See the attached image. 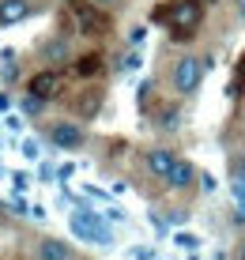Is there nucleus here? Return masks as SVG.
I'll return each instance as SVG.
<instances>
[{"label": "nucleus", "instance_id": "12", "mask_svg": "<svg viewBox=\"0 0 245 260\" xmlns=\"http://www.w3.org/2000/svg\"><path fill=\"white\" fill-rule=\"evenodd\" d=\"M42 53L53 60V64H60V60L68 57V42L65 38H53V42H45V46H42Z\"/></svg>", "mask_w": 245, "mask_h": 260}, {"label": "nucleus", "instance_id": "16", "mask_svg": "<svg viewBox=\"0 0 245 260\" xmlns=\"http://www.w3.org/2000/svg\"><path fill=\"white\" fill-rule=\"evenodd\" d=\"M95 4H98V8H110V4H117V0H95Z\"/></svg>", "mask_w": 245, "mask_h": 260}, {"label": "nucleus", "instance_id": "5", "mask_svg": "<svg viewBox=\"0 0 245 260\" xmlns=\"http://www.w3.org/2000/svg\"><path fill=\"white\" fill-rule=\"evenodd\" d=\"M72 230H76V234H83L87 241H102V245L110 241V230H106L95 215H72Z\"/></svg>", "mask_w": 245, "mask_h": 260}, {"label": "nucleus", "instance_id": "20", "mask_svg": "<svg viewBox=\"0 0 245 260\" xmlns=\"http://www.w3.org/2000/svg\"><path fill=\"white\" fill-rule=\"evenodd\" d=\"M241 12H245V0H241Z\"/></svg>", "mask_w": 245, "mask_h": 260}, {"label": "nucleus", "instance_id": "14", "mask_svg": "<svg viewBox=\"0 0 245 260\" xmlns=\"http://www.w3.org/2000/svg\"><path fill=\"white\" fill-rule=\"evenodd\" d=\"M162 128H174V124H177V110H166V113H162Z\"/></svg>", "mask_w": 245, "mask_h": 260}, {"label": "nucleus", "instance_id": "4", "mask_svg": "<svg viewBox=\"0 0 245 260\" xmlns=\"http://www.w3.org/2000/svg\"><path fill=\"white\" fill-rule=\"evenodd\" d=\"M60 72H38V76H30V83H26V91H30L34 98H42V102H49V98L60 94Z\"/></svg>", "mask_w": 245, "mask_h": 260}, {"label": "nucleus", "instance_id": "10", "mask_svg": "<svg viewBox=\"0 0 245 260\" xmlns=\"http://www.w3.org/2000/svg\"><path fill=\"white\" fill-rule=\"evenodd\" d=\"M166 185H174V189H189V185H193V166L174 158V166H170V174H166Z\"/></svg>", "mask_w": 245, "mask_h": 260}, {"label": "nucleus", "instance_id": "9", "mask_svg": "<svg viewBox=\"0 0 245 260\" xmlns=\"http://www.w3.org/2000/svg\"><path fill=\"white\" fill-rule=\"evenodd\" d=\"M72 72H76L79 79H90V76H98L102 72V53H83V57L72 64Z\"/></svg>", "mask_w": 245, "mask_h": 260}, {"label": "nucleus", "instance_id": "2", "mask_svg": "<svg viewBox=\"0 0 245 260\" xmlns=\"http://www.w3.org/2000/svg\"><path fill=\"white\" fill-rule=\"evenodd\" d=\"M68 12H72V19H76V26L83 34H106L110 30V15H106L95 0H72Z\"/></svg>", "mask_w": 245, "mask_h": 260}, {"label": "nucleus", "instance_id": "15", "mask_svg": "<svg viewBox=\"0 0 245 260\" xmlns=\"http://www.w3.org/2000/svg\"><path fill=\"white\" fill-rule=\"evenodd\" d=\"M238 181H241V192H245V155H241V162H238Z\"/></svg>", "mask_w": 245, "mask_h": 260}, {"label": "nucleus", "instance_id": "3", "mask_svg": "<svg viewBox=\"0 0 245 260\" xmlns=\"http://www.w3.org/2000/svg\"><path fill=\"white\" fill-rule=\"evenodd\" d=\"M200 79H204V60L200 57H181L174 64V87H177V94H193L196 87H200Z\"/></svg>", "mask_w": 245, "mask_h": 260}, {"label": "nucleus", "instance_id": "8", "mask_svg": "<svg viewBox=\"0 0 245 260\" xmlns=\"http://www.w3.org/2000/svg\"><path fill=\"white\" fill-rule=\"evenodd\" d=\"M38 260H72V249L60 238H45L38 245Z\"/></svg>", "mask_w": 245, "mask_h": 260}, {"label": "nucleus", "instance_id": "17", "mask_svg": "<svg viewBox=\"0 0 245 260\" xmlns=\"http://www.w3.org/2000/svg\"><path fill=\"white\" fill-rule=\"evenodd\" d=\"M238 222H245V204H241V211H238Z\"/></svg>", "mask_w": 245, "mask_h": 260}, {"label": "nucleus", "instance_id": "18", "mask_svg": "<svg viewBox=\"0 0 245 260\" xmlns=\"http://www.w3.org/2000/svg\"><path fill=\"white\" fill-rule=\"evenodd\" d=\"M234 260H245V245H241V249H238V256H234Z\"/></svg>", "mask_w": 245, "mask_h": 260}, {"label": "nucleus", "instance_id": "13", "mask_svg": "<svg viewBox=\"0 0 245 260\" xmlns=\"http://www.w3.org/2000/svg\"><path fill=\"white\" fill-rule=\"evenodd\" d=\"M234 91L245 94V57L238 60V68H234Z\"/></svg>", "mask_w": 245, "mask_h": 260}, {"label": "nucleus", "instance_id": "11", "mask_svg": "<svg viewBox=\"0 0 245 260\" xmlns=\"http://www.w3.org/2000/svg\"><path fill=\"white\" fill-rule=\"evenodd\" d=\"M147 166H151V174H155V177H166L170 166H174V155L159 147V151H151V155H147Z\"/></svg>", "mask_w": 245, "mask_h": 260}, {"label": "nucleus", "instance_id": "19", "mask_svg": "<svg viewBox=\"0 0 245 260\" xmlns=\"http://www.w3.org/2000/svg\"><path fill=\"white\" fill-rule=\"evenodd\" d=\"M200 4H204V8H211V4H219V0H200Z\"/></svg>", "mask_w": 245, "mask_h": 260}, {"label": "nucleus", "instance_id": "6", "mask_svg": "<svg viewBox=\"0 0 245 260\" xmlns=\"http://www.w3.org/2000/svg\"><path fill=\"white\" fill-rule=\"evenodd\" d=\"M49 140H53V147L72 151V147H79V143H83V128H76V124H53V128H49Z\"/></svg>", "mask_w": 245, "mask_h": 260}, {"label": "nucleus", "instance_id": "1", "mask_svg": "<svg viewBox=\"0 0 245 260\" xmlns=\"http://www.w3.org/2000/svg\"><path fill=\"white\" fill-rule=\"evenodd\" d=\"M162 15L170 19V34H174V38H189V34L200 26L204 4H200V0H174L170 8H159L155 19H162Z\"/></svg>", "mask_w": 245, "mask_h": 260}, {"label": "nucleus", "instance_id": "7", "mask_svg": "<svg viewBox=\"0 0 245 260\" xmlns=\"http://www.w3.org/2000/svg\"><path fill=\"white\" fill-rule=\"evenodd\" d=\"M30 15V8H26V0H0V26H12Z\"/></svg>", "mask_w": 245, "mask_h": 260}]
</instances>
